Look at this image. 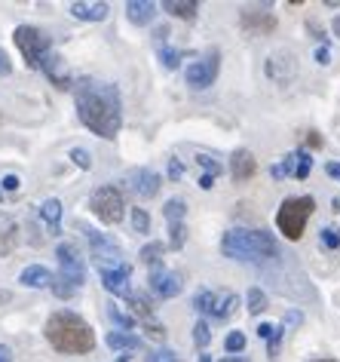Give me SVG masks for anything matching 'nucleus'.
I'll return each mask as SVG.
<instances>
[{
	"instance_id": "obj_42",
	"label": "nucleus",
	"mask_w": 340,
	"mask_h": 362,
	"mask_svg": "<svg viewBox=\"0 0 340 362\" xmlns=\"http://www.w3.org/2000/svg\"><path fill=\"white\" fill-rule=\"evenodd\" d=\"M181 175H184L181 160H178V157H169V179H172V181H181Z\"/></svg>"
},
{
	"instance_id": "obj_8",
	"label": "nucleus",
	"mask_w": 340,
	"mask_h": 362,
	"mask_svg": "<svg viewBox=\"0 0 340 362\" xmlns=\"http://www.w3.org/2000/svg\"><path fill=\"white\" fill-rule=\"evenodd\" d=\"M218 68H221V53H205L202 59H196L193 65H187V71H184V83H187L190 89H209L211 83L218 80Z\"/></svg>"
},
{
	"instance_id": "obj_54",
	"label": "nucleus",
	"mask_w": 340,
	"mask_h": 362,
	"mask_svg": "<svg viewBox=\"0 0 340 362\" xmlns=\"http://www.w3.org/2000/svg\"><path fill=\"white\" fill-rule=\"evenodd\" d=\"M307 145H313V147H319V145H322V138H319L316 132H310V136H307Z\"/></svg>"
},
{
	"instance_id": "obj_20",
	"label": "nucleus",
	"mask_w": 340,
	"mask_h": 362,
	"mask_svg": "<svg viewBox=\"0 0 340 362\" xmlns=\"http://www.w3.org/2000/svg\"><path fill=\"white\" fill-rule=\"evenodd\" d=\"M104 344H108L111 350H120L123 356H132V350H138L141 347V338L132 335V332H108Z\"/></svg>"
},
{
	"instance_id": "obj_6",
	"label": "nucleus",
	"mask_w": 340,
	"mask_h": 362,
	"mask_svg": "<svg viewBox=\"0 0 340 362\" xmlns=\"http://www.w3.org/2000/svg\"><path fill=\"white\" fill-rule=\"evenodd\" d=\"M89 209H92V215L102 218L104 224H120L123 221V215H126L123 194H120L113 184H104V188H98L95 194H92Z\"/></svg>"
},
{
	"instance_id": "obj_45",
	"label": "nucleus",
	"mask_w": 340,
	"mask_h": 362,
	"mask_svg": "<svg viewBox=\"0 0 340 362\" xmlns=\"http://www.w3.org/2000/svg\"><path fill=\"white\" fill-rule=\"evenodd\" d=\"M0 184H3V190H19V188H22V179H19V175H3V181H0Z\"/></svg>"
},
{
	"instance_id": "obj_35",
	"label": "nucleus",
	"mask_w": 340,
	"mask_h": 362,
	"mask_svg": "<svg viewBox=\"0 0 340 362\" xmlns=\"http://www.w3.org/2000/svg\"><path fill=\"white\" fill-rule=\"evenodd\" d=\"M132 230H135V233H147V230H151V215H147L144 209H138V206L132 209Z\"/></svg>"
},
{
	"instance_id": "obj_34",
	"label": "nucleus",
	"mask_w": 340,
	"mask_h": 362,
	"mask_svg": "<svg viewBox=\"0 0 340 362\" xmlns=\"http://www.w3.org/2000/svg\"><path fill=\"white\" fill-rule=\"evenodd\" d=\"M196 163L205 169V175H211V179H218V175L224 172V166L218 163L215 157H209V154H196Z\"/></svg>"
},
{
	"instance_id": "obj_32",
	"label": "nucleus",
	"mask_w": 340,
	"mask_h": 362,
	"mask_svg": "<svg viewBox=\"0 0 340 362\" xmlns=\"http://www.w3.org/2000/svg\"><path fill=\"white\" fill-rule=\"evenodd\" d=\"M193 341H196V347H209L211 344V325H209V319H200V323L193 325Z\"/></svg>"
},
{
	"instance_id": "obj_41",
	"label": "nucleus",
	"mask_w": 340,
	"mask_h": 362,
	"mask_svg": "<svg viewBox=\"0 0 340 362\" xmlns=\"http://www.w3.org/2000/svg\"><path fill=\"white\" fill-rule=\"evenodd\" d=\"M147 362H178V356H175V350H153Z\"/></svg>"
},
{
	"instance_id": "obj_39",
	"label": "nucleus",
	"mask_w": 340,
	"mask_h": 362,
	"mask_svg": "<svg viewBox=\"0 0 340 362\" xmlns=\"http://www.w3.org/2000/svg\"><path fill=\"white\" fill-rule=\"evenodd\" d=\"M303 323V314L301 310H288L285 316H282V329H294V325Z\"/></svg>"
},
{
	"instance_id": "obj_4",
	"label": "nucleus",
	"mask_w": 340,
	"mask_h": 362,
	"mask_svg": "<svg viewBox=\"0 0 340 362\" xmlns=\"http://www.w3.org/2000/svg\"><path fill=\"white\" fill-rule=\"evenodd\" d=\"M313 212H316L313 197H288V200L279 206V212H276V227H279V233L285 239L297 243V239L303 237V230H307V221Z\"/></svg>"
},
{
	"instance_id": "obj_15",
	"label": "nucleus",
	"mask_w": 340,
	"mask_h": 362,
	"mask_svg": "<svg viewBox=\"0 0 340 362\" xmlns=\"http://www.w3.org/2000/svg\"><path fill=\"white\" fill-rule=\"evenodd\" d=\"M267 74H270V80H276V83H288L297 74L294 55L292 53H273L270 59H267Z\"/></svg>"
},
{
	"instance_id": "obj_40",
	"label": "nucleus",
	"mask_w": 340,
	"mask_h": 362,
	"mask_svg": "<svg viewBox=\"0 0 340 362\" xmlns=\"http://www.w3.org/2000/svg\"><path fill=\"white\" fill-rule=\"evenodd\" d=\"M282 335H285V329L282 325H276V332H273V338H270V359L279 356V344H282Z\"/></svg>"
},
{
	"instance_id": "obj_44",
	"label": "nucleus",
	"mask_w": 340,
	"mask_h": 362,
	"mask_svg": "<svg viewBox=\"0 0 340 362\" xmlns=\"http://www.w3.org/2000/svg\"><path fill=\"white\" fill-rule=\"evenodd\" d=\"M141 325H144V332H147L151 338H166V329H162L157 319H153V323H141Z\"/></svg>"
},
{
	"instance_id": "obj_22",
	"label": "nucleus",
	"mask_w": 340,
	"mask_h": 362,
	"mask_svg": "<svg viewBox=\"0 0 340 362\" xmlns=\"http://www.w3.org/2000/svg\"><path fill=\"white\" fill-rule=\"evenodd\" d=\"M40 218L49 224V230L59 233V221H62V200H55V197H49V200L40 203Z\"/></svg>"
},
{
	"instance_id": "obj_53",
	"label": "nucleus",
	"mask_w": 340,
	"mask_h": 362,
	"mask_svg": "<svg viewBox=\"0 0 340 362\" xmlns=\"http://www.w3.org/2000/svg\"><path fill=\"white\" fill-rule=\"evenodd\" d=\"M211 184H215V179H211V175H205V172H202V179H200V188H202V190H209Z\"/></svg>"
},
{
	"instance_id": "obj_31",
	"label": "nucleus",
	"mask_w": 340,
	"mask_h": 362,
	"mask_svg": "<svg viewBox=\"0 0 340 362\" xmlns=\"http://www.w3.org/2000/svg\"><path fill=\"white\" fill-rule=\"evenodd\" d=\"M224 350H227V353H233V356H236V353H243V350H245V335H243V332L233 329L230 335L224 338Z\"/></svg>"
},
{
	"instance_id": "obj_23",
	"label": "nucleus",
	"mask_w": 340,
	"mask_h": 362,
	"mask_svg": "<svg viewBox=\"0 0 340 362\" xmlns=\"http://www.w3.org/2000/svg\"><path fill=\"white\" fill-rule=\"evenodd\" d=\"M215 304H218V295L211 292V289H202V292L193 295V310L202 316H211L215 314Z\"/></svg>"
},
{
	"instance_id": "obj_7",
	"label": "nucleus",
	"mask_w": 340,
	"mask_h": 362,
	"mask_svg": "<svg viewBox=\"0 0 340 362\" xmlns=\"http://www.w3.org/2000/svg\"><path fill=\"white\" fill-rule=\"evenodd\" d=\"M55 258H59L62 280H68L74 289H80L83 282H86V258H83V252L77 249L70 239H62V243L55 246Z\"/></svg>"
},
{
	"instance_id": "obj_60",
	"label": "nucleus",
	"mask_w": 340,
	"mask_h": 362,
	"mask_svg": "<svg viewBox=\"0 0 340 362\" xmlns=\"http://www.w3.org/2000/svg\"><path fill=\"white\" fill-rule=\"evenodd\" d=\"M313 362H334V359H313Z\"/></svg>"
},
{
	"instance_id": "obj_57",
	"label": "nucleus",
	"mask_w": 340,
	"mask_h": 362,
	"mask_svg": "<svg viewBox=\"0 0 340 362\" xmlns=\"http://www.w3.org/2000/svg\"><path fill=\"white\" fill-rule=\"evenodd\" d=\"M117 362H132V356H123V359H117Z\"/></svg>"
},
{
	"instance_id": "obj_14",
	"label": "nucleus",
	"mask_w": 340,
	"mask_h": 362,
	"mask_svg": "<svg viewBox=\"0 0 340 362\" xmlns=\"http://www.w3.org/2000/svg\"><path fill=\"white\" fill-rule=\"evenodd\" d=\"M230 175H233V181H252L258 175V160H254V154L249 147H239L230 157Z\"/></svg>"
},
{
	"instance_id": "obj_59",
	"label": "nucleus",
	"mask_w": 340,
	"mask_h": 362,
	"mask_svg": "<svg viewBox=\"0 0 340 362\" xmlns=\"http://www.w3.org/2000/svg\"><path fill=\"white\" fill-rule=\"evenodd\" d=\"M200 362H211V359H209V356H205V353H202V359H200Z\"/></svg>"
},
{
	"instance_id": "obj_55",
	"label": "nucleus",
	"mask_w": 340,
	"mask_h": 362,
	"mask_svg": "<svg viewBox=\"0 0 340 362\" xmlns=\"http://www.w3.org/2000/svg\"><path fill=\"white\" fill-rule=\"evenodd\" d=\"M221 362H249V356H224Z\"/></svg>"
},
{
	"instance_id": "obj_12",
	"label": "nucleus",
	"mask_w": 340,
	"mask_h": 362,
	"mask_svg": "<svg viewBox=\"0 0 340 362\" xmlns=\"http://www.w3.org/2000/svg\"><path fill=\"white\" fill-rule=\"evenodd\" d=\"M126 181H129V188L135 190L141 200H151V197H157V190H160V184H162L160 175L153 172V169H147V166L132 169V172L126 175Z\"/></svg>"
},
{
	"instance_id": "obj_3",
	"label": "nucleus",
	"mask_w": 340,
	"mask_h": 362,
	"mask_svg": "<svg viewBox=\"0 0 340 362\" xmlns=\"http://www.w3.org/2000/svg\"><path fill=\"white\" fill-rule=\"evenodd\" d=\"M221 252L233 261H270L279 258V243L270 230L230 227L221 239Z\"/></svg>"
},
{
	"instance_id": "obj_52",
	"label": "nucleus",
	"mask_w": 340,
	"mask_h": 362,
	"mask_svg": "<svg viewBox=\"0 0 340 362\" xmlns=\"http://www.w3.org/2000/svg\"><path fill=\"white\" fill-rule=\"evenodd\" d=\"M0 362H12V350L6 344H0Z\"/></svg>"
},
{
	"instance_id": "obj_27",
	"label": "nucleus",
	"mask_w": 340,
	"mask_h": 362,
	"mask_svg": "<svg viewBox=\"0 0 340 362\" xmlns=\"http://www.w3.org/2000/svg\"><path fill=\"white\" fill-rule=\"evenodd\" d=\"M108 316H111V323L117 325V332H129V329H135V319L126 316L123 310L117 307V304H108Z\"/></svg>"
},
{
	"instance_id": "obj_24",
	"label": "nucleus",
	"mask_w": 340,
	"mask_h": 362,
	"mask_svg": "<svg viewBox=\"0 0 340 362\" xmlns=\"http://www.w3.org/2000/svg\"><path fill=\"white\" fill-rule=\"evenodd\" d=\"M236 304H239V295L236 292H224V295H218V304H215V319H227L236 310Z\"/></svg>"
},
{
	"instance_id": "obj_47",
	"label": "nucleus",
	"mask_w": 340,
	"mask_h": 362,
	"mask_svg": "<svg viewBox=\"0 0 340 362\" xmlns=\"http://www.w3.org/2000/svg\"><path fill=\"white\" fill-rule=\"evenodd\" d=\"M313 59L319 62V65H328V62H331V53H328V46H319V49H316V55H313Z\"/></svg>"
},
{
	"instance_id": "obj_48",
	"label": "nucleus",
	"mask_w": 340,
	"mask_h": 362,
	"mask_svg": "<svg viewBox=\"0 0 340 362\" xmlns=\"http://www.w3.org/2000/svg\"><path fill=\"white\" fill-rule=\"evenodd\" d=\"M12 71V65H10V55L3 53V49H0V77H6Z\"/></svg>"
},
{
	"instance_id": "obj_21",
	"label": "nucleus",
	"mask_w": 340,
	"mask_h": 362,
	"mask_svg": "<svg viewBox=\"0 0 340 362\" xmlns=\"http://www.w3.org/2000/svg\"><path fill=\"white\" fill-rule=\"evenodd\" d=\"M162 10L172 12L175 19H184V22H193L196 12H200V3L196 0H162Z\"/></svg>"
},
{
	"instance_id": "obj_2",
	"label": "nucleus",
	"mask_w": 340,
	"mask_h": 362,
	"mask_svg": "<svg viewBox=\"0 0 340 362\" xmlns=\"http://www.w3.org/2000/svg\"><path fill=\"white\" fill-rule=\"evenodd\" d=\"M44 335L53 344V350L68 353V356H83V353H92V347H95V332L74 310H55L46 319Z\"/></svg>"
},
{
	"instance_id": "obj_28",
	"label": "nucleus",
	"mask_w": 340,
	"mask_h": 362,
	"mask_svg": "<svg viewBox=\"0 0 340 362\" xmlns=\"http://www.w3.org/2000/svg\"><path fill=\"white\" fill-rule=\"evenodd\" d=\"M162 252H166V246H162V243H147V246H144V249H141V252H138V258H141V261H144V264H147V267H153V264H160V258H162Z\"/></svg>"
},
{
	"instance_id": "obj_43",
	"label": "nucleus",
	"mask_w": 340,
	"mask_h": 362,
	"mask_svg": "<svg viewBox=\"0 0 340 362\" xmlns=\"http://www.w3.org/2000/svg\"><path fill=\"white\" fill-rule=\"evenodd\" d=\"M12 237H16V227H6V233L0 237V255H10V243H12Z\"/></svg>"
},
{
	"instance_id": "obj_56",
	"label": "nucleus",
	"mask_w": 340,
	"mask_h": 362,
	"mask_svg": "<svg viewBox=\"0 0 340 362\" xmlns=\"http://www.w3.org/2000/svg\"><path fill=\"white\" fill-rule=\"evenodd\" d=\"M331 28H334V37H340V16L334 19V25H331Z\"/></svg>"
},
{
	"instance_id": "obj_19",
	"label": "nucleus",
	"mask_w": 340,
	"mask_h": 362,
	"mask_svg": "<svg viewBox=\"0 0 340 362\" xmlns=\"http://www.w3.org/2000/svg\"><path fill=\"white\" fill-rule=\"evenodd\" d=\"M40 71H44V74H46L49 80H53L59 89L70 87V83H68V71H65V59H62V55L55 53V49H53V53H49L46 59H44V65H40Z\"/></svg>"
},
{
	"instance_id": "obj_58",
	"label": "nucleus",
	"mask_w": 340,
	"mask_h": 362,
	"mask_svg": "<svg viewBox=\"0 0 340 362\" xmlns=\"http://www.w3.org/2000/svg\"><path fill=\"white\" fill-rule=\"evenodd\" d=\"M6 298H10V295H6V292H0V301H6Z\"/></svg>"
},
{
	"instance_id": "obj_36",
	"label": "nucleus",
	"mask_w": 340,
	"mask_h": 362,
	"mask_svg": "<svg viewBox=\"0 0 340 362\" xmlns=\"http://www.w3.org/2000/svg\"><path fill=\"white\" fill-rule=\"evenodd\" d=\"M184 239H187V230H184V221L169 224V246L172 249H184Z\"/></svg>"
},
{
	"instance_id": "obj_25",
	"label": "nucleus",
	"mask_w": 340,
	"mask_h": 362,
	"mask_svg": "<svg viewBox=\"0 0 340 362\" xmlns=\"http://www.w3.org/2000/svg\"><path fill=\"white\" fill-rule=\"evenodd\" d=\"M162 215H166L169 224H178V221H184V215H187V203L178 200V197H172V200L162 206Z\"/></svg>"
},
{
	"instance_id": "obj_49",
	"label": "nucleus",
	"mask_w": 340,
	"mask_h": 362,
	"mask_svg": "<svg viewBox=\"0 0 340 362\" xmlns=\"http://www.w3.org/2000/svg\"><path fill=\"white\" fill-rule=\"evenodd\" d=\"M307 28H310V31H313V37H316V40H322V46H325V40H328V34H325V31H322V28H319L316 22H310Z\"/></svg>"
},
{
	"instance_id": "obj_18",
	"label": "nucleus",
	"mask_w": 340,
	"mask_h": 362,
	"mask_svg": "<svg viewBox=\"0 0 340 362\" xmlns=\"http://www.w3.org/2000/svg\"><path fill=\"white\" fill-rule=\"evenodd\" d=\"M19 282L25 289H49L53 286V271L44 264H28L22 273H19Z\"/></svg>"
},
{
	"instance_id": "obj_17",
	"label": "nucleus",
	"mask_w": 340,
	"mask_h": 362,
	"mask_svg": "<svg viewBox=\"0 0 340 362\" xmlns=\"http://www.w3.org/2000/svg\"><path fill=\"white\" fill-rule=\"evenodd\" d=\"M68 12L74 19H80V22H102V19H108L111 6L104 0H98V3H70Z\"/></svg>"
},
{
	"instance_id": "obj_9",
	"label": "nucleus",
	"mask_w": 340,
	"mask_h": 362,
	"mask_svg": "<svg viewBox=\"0 0 340 362\" xmlns=\"http://www.w3.org/2000/svg\"><path fill=\"white\" fill-rule=\"evenodd\" d=\"M98 273H102V286L108 289L113 298H129L132 267L126 264V261H98Z\"/></svg>"
},
{
	"instance_id": "obj_29",
	"label": "nucleus",
	"mask_w": 340,
	"mask_h": 362,
	"mask_svg": "<svg viewBox=\"0 0 340 362\" xmlns=\"http://www.w3.org/2000/svg\"><path fill=\"white\" fill-rule=\"evenodd\" d=\"M310 169H313V157L307 151H294V179H307Z\"/></svg>"
},
{
	"instance_id": "obj_33",
	"label": "nucleus",
	"mask_w": 340,
	"mask_h": 362,
	"mask_svg": "<svg viewBox=\"0 0 340 362\" xmlns=\"http://www.w3.org/2000/svg\"><path fill=\"white\" fill-rule=\"evenodd\" d=\"M55 292V298H62V301H68V298H74L77 295V289L70 286L68 280H62V276H53V286H49Z\"/></svg>"
},
{
	"instance_id": "obj_5",
	"label": "nucleus",
	"mask_w": 340,
	"mask_h": 362,
	"mask_svg": "<svg viewBox=\"0 0 340 362\" xmlns=\"http://www.w3.org/2000/svg\"><path fill=\"white\" fill-rule=\"evenodd\" d=\"M12 40H16V49L22 53L25 65L34 68V71H40L44 59L53 53V40H49V34L40 31V28H34V25H19L16 31H12Z\"/></svg>"
},
{
	"instance_id": "obj_26",
	"label": "nucleus",
	"mask_w": 340,
	"mask_h": 362,
	"mask_svg": "<svg viewBox=\"0 0 340 362\" xmlns=\"http://www.w3.org/2000/svg\"><path fill=\"white\" fill-rule=\"evenodd\" d=\"M245 301H249V304H245V307H249V314H254V316L264 314V310H267V292H264V289H258V286L249 289Z\"/></svg>"
},
{
	"instance_id": "obj_30",
	"label": "nucleus",
	"mask_w": 340,
	"mask_h": 362,
	"mask_svg": "<svg viewBox=\"0 0 340 362\" xmlns=\"http://www.w3.org/2000/svg\"><path fill=\"white\" fill-rule=\"evenodd\" d=\"M160 65L166 71H175L181 65V53L178 49H172V46H160Z\"/></svg>"
},
{
	"instance_id": "obj_50",
	"label": "nucleus",
	"mask_w": 340,
	"mask_h": 362,
	"mask_svg": "<svg viewBox=\"0 0 340 362\" xmlns=\"http://www.w3.org/2000/svg\"><path fill=\"white\" fill-rule=\"evenodd\" d=\"M325 172H328L331 179H337V181H340V163H334V160L325 163Z\"/></svg>"
},
{
	"instance_id": "obj_10",
	"label": "nucleus",
	"mask_w": 340,
	"mask_h": 362,
	"mask_svg": "<svg viewBox=\"0 0 340 362\" xmlns=\"http://www.w3.org/2000/svg\"><path fill=\"white\" fill-rule=\"evenodd\" d=\"M181 289H184L181 273L166 271V267H162V264H153V267H151V292L157 295L160 301H166V298L181 295Z\"/></svg>"
},
{
	"instance_id": "obj_1",
	"label": "nucleus",
	"mask_w": 340,
	"mask_h": 362,
	"mask_svg": "<svg viewBox=\"0 0 340 362\" xmlns=\"http://www.w3.org/2000/svg\"><path fill=\"white\" fill-rule=\"evenodd\" d=\"M74 105L77 117L89 132H95L98 138H117L123 126V96L117 83L80 80L74 87Z\"/></svg>"
},
{
	"instance_id": "obj_61",
	"label": "nucleus",
	"mask_w": 340,
	"mask_h": 362,
	"mask_svg": "<svg viewBox=\"0 0 340 362\" xmlns=\"http://www.w3.org/2000/svg\"><path fill=\"white\" fill-rule=\"evenodd\" d=\"M0 200H3V190H0Z\"/></svg>"
},
{
	"instance_id": "obj_46",
	"label": "nucleus",
	"mask_w": 340,
	"mask_h": 362,
	"mask_svg": "<svg viewBox=\"0 0 340 362\" xmlns=\"http://www.w3.org/2000/svg\"><path fill=\"white\" fill-rule=\"evenodd\" d=\"M273 332H276L273 323H261V325H258V338H261V341H270Z\"/></svg>"
},
{
	"instance_id": "obj_51",
	"label": "nucleus",
	"mask_w": 340,
	"mask_h": 362,
	"mask_svg": "<svg viewBox=\"0 0 340 362\" xmlns=\"http://www.w3.org/2000/svg\"><path fill=\"white\" fill-rule=\"evenodd\" d=\"M153 37H157V44L166 46V40H169V28H157V31H153Z\"/></svg>"
},
{
	"instance_id": "obj_13",
	"label": "nucleus",
	"mask_w": 340,
	"mask_h": 362,
	"mask_svg": "<svg viewBox=\"0 0 340 362\" xmlns=\"http://www.w3.org/2000/svg\"><path fill=\"white\" fill-rule=\"evenodd\" d=\"M239 22H243V28L249 34H270L276 28V19L267 10H258V6H245L243 16H239Z\"/></svg>"
},
{
	"instance_id": "obj_37",
	"label": "nucleus",
	"mask_w": 340,
	"mask_h": 362,
	"mask_svg": "<svg viewBox=\"0 0 340 362\" xmlns=\"http://www.w3.org/2000/svg\"><path fill=\"white\" fill-rule=\"evenodd\" d=\"M319 239H322L325 249H340V227H322Z\"/></svg>"
},
{
	"instance_id": "obj_11",
	"label": "nucleus",
	"mask_w": 340,
	"mask_h": 362,
	"mask_svg": "<svg viewBox=\"0 0 340 362\" xmlns=\"http://www.w3.org/2000/svg\"><path fill=\"white\" fill-rule=\"evenodd\" d=\"M80 230H83V237L89 239V246H92V252L98 255V261H104V258L120 261L123 246H120L113 237H108V233H102V230H95V227H89V224H80Z\"/></svg>"
},
{
	"instance_id": "obj_16",
	"label": "nucleus",
	"mask_w": 340,
	"mask_h": 362,
	"mask_svg": "<svg viewBox=\"0 0 340 362\" xmlns=\"http://www.w3.org/2000/svg\"><path fill=\"white\" fill-rule=\"evenodd\" d=\"M157 12H160V3H153V0H129L126 3V19L132 25H151L157 19Z\"/></svg>"
},
{
	"instance_id": "obj_38",
	"label": "nucleus",
	"mask_w": 340,
	"mask_h": 362,
	"mask_svg": "<svg viewBox=\"0 0 340 362\" xmlns=\"http://www.w3.org/2000/svg\"><path fill=\"white\" fill-rule=\"evenodd\" d=\"M68 157H70V163H74V166L86 169V172L92 169V157H89V151H86V147H70V154H68Z\"/></svg>"
}]
</instances>
